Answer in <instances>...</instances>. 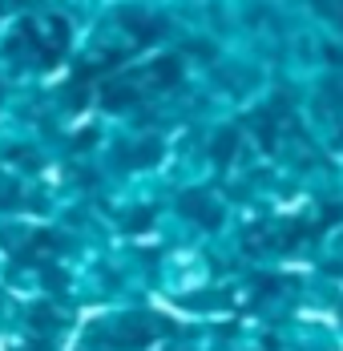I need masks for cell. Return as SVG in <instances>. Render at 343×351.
Wrapping results in <instances>:
<instances>
[{
  "label": "cell",
  "instance_id": "cell-1",
  "mask_svg": "<svg viewBox=\"0 0 343 351\" xmlns=\"http://www.w3.org/2000/svg\"><path fill=\"white\" fill-rule=\"evenodd\" d=\"M178 210H182V214H194V218H198V222H206V226H214V222H218V210H214V206H202V198H198V194H182Z\"/></svg>",
  "mask_w": 343,
  "mask_h": 351
},
{
  "label": "cell",
  "instance_id": "cell-2",
  "mask_svg": "<svg viewBox=\"0 0 343 351\" xmlns=\"http://www.w3.org/2000/svg\"><path fill=\"white\" fill-rule=\"evenodd\" d=\"M230 145H235V134H222V138H218V145H214L218 162H226V158H230Z\"/></svg>",
  "mask_w": 343,
  "mask_h": 351
}]
</instances>
